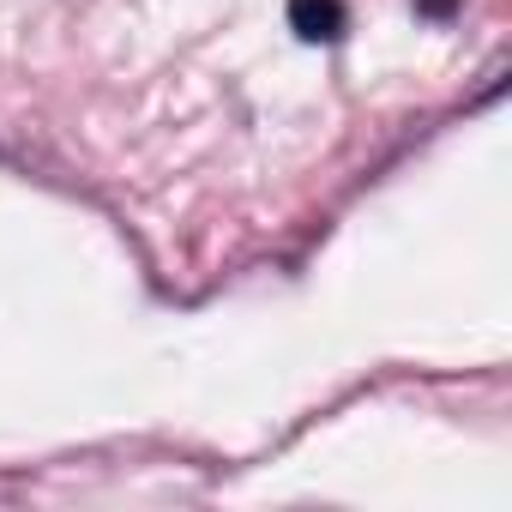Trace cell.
<instances>
[{
  "instance_id": "6da1fadb",
  "label": "cell",
  "mask_w": 512,
  "mask_h": 512,
  "mask_svg": "<svg viewBox=\"0 0 512 512\" xmlns=\"http://www.w3.org/2000/svg\"><path fill=\"white\" fill-rule=\"evenodd\" d=\"M290 25L308 43H332L344 37V0H290Z\"/></svg>"
}]
</instances>
